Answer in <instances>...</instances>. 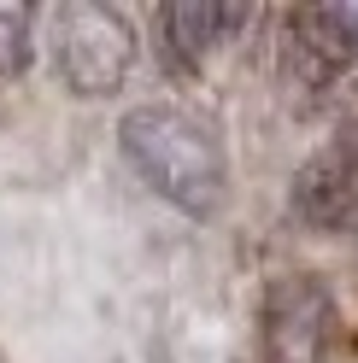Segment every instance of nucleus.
I'll list each match as a JSON object with an SVG mask.
<instances>
[{
  "instance_id": "nucleus-5",
  "label": "nucleus",
  "mask_w": 358,
  "mask_h": 363,
  "mask_svg": "<svg viewBox=\"0 0 358 363\" xmlns=\"http://www.w3.org/2000/svg\"><path fill=\"white\" fill-rule=\"evenodd\" d=\"M247 24V6H223V0H170L159 12V30H165V48L176 65H200L223 35H235Z\"/></svg>"
},
{
  "instance_id": "nucleus-2",
  "label": "nucleus",
  "mask_w": 358,
  "mask_h": 363,
  "mask_svg": "<svg viewBox=\"0 0 358 363\" xmlns=\"http://www.w3.org/2000/svg\"><path fill=\"white\" fill-rule=\"evenodd\" d=\"M129 59H136V35L124 12L94 6V0H65L53 12V65L71 94H112L129 77Z\"/></svg>"
},
{
  "instance_id": "nucleus-3",
  "label": "nucleus",
  "mask_w": 358,
  "mask_h": 363,
  "mask_svg": "<svg viewBox=\"0 0 358 363\" xmlns=\"http://www.w3.org/2000/svg\"><path fill=\"white\" fill-rule=\"evenodd\" d=\"M335 293L323 287V276H276L264 287V311H259V340L271 363H323L335 346Z\"/></svg>"
},
{
  "instance_id": "nucleus-6",
  "label": "nucleus",
  "mask_w": 358,
  "mask_h": 363,
  "mask_svg": "<svg viewBox=\"0 0 358 363\" xmlns=\"http://www.w3.org/2000/svg\"><path fill=\"white\" fill-rule=\"evenodd\" d=\"M30 30H36V12L18 6V0H0V77L30 65V48H36Z\"/></svg>"
},
{
  "instance_id": "nucleus-4",
  "label": "nucleus",
  "mask_w": 358,
  "mask_h": 363,
  "mask_svg": "<svg viewBox=\"0 0 358 363\" xmlns=\"http://www.w3.org/2000/svg\"><path fill=\"white\" fill-rule=\"evenodd\" d=\"M282 59L294 82L329 88L358 59V18L347 6H294L282 30Z\"/></svg>"
},
{
  "instance_id": "nucleus-1",
  "label": "nucleus",
  "mask_w": 358,
  "mask_h": 363,
  "mask_svg": "<svg viewBox=\"0 0 358 363\" xmlns=\"http://www.w3.org/2000/svg\"><path fill=\"white\" fill-rule=\"evenodd\" d=\"M124 158L136 164V176L147 182L159 199L183 206L194 217H206L223 206V188H229V158H223V141L206 118H194L188 106L153 100L124 111L118 123Z\"/></svg>"
}]
</instances>
